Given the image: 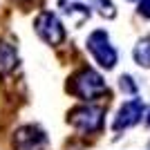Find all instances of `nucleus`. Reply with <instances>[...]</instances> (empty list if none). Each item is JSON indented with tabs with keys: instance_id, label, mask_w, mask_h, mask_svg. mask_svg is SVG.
<instances>
[{
	"instance_id": "4468645a",
	"label": "nucleus",
	"mask_w": 150,
	"mask_h": 150,
	"mask_svg": "<svg viewBox=\"0 0 150 150\" xmlns=\"http://www.w3.org/2000/svg\"><path fill=\"white\" fill-rule=\"evenodd\" d=\"M128 2H139V0H128Z\"/></svg>"
},
{
	"instance_id": "0eeeda50",
	"label": "nucleus",
	"mask_w": 150,
	"mask_h": 150,
	"mask_svg": "<svg viewBox=\"0 0 150 150\" xmlns=\"http://www.w3.org/2000/svg\"><path fill=\"white\" fill-rule=\"evenodd\" d=\"M58 7H61V11L65 13L74 25H83V23L90 18V7L85 5L83 0H61Z\"/></svg>"
},
{
	"instance_id": "6e6552de",
	"label": "nucleus",
	"mask_w": 150,
	"mask_h": 150,
	"mask_svg": "<svg viewBox=\"0 0 150 150\" xmlns=\"http://www.w3.org/2000/svg\"><path fill=\"white\" fill-rule=\"evenodd\" d=\"M18 52L9 40H0V79L7 74H11L13 69L18 67Z\"/></svg>"
},
{
	"instance_id": "39448f33",
	"label": "nucleus",
	"mask_w": 150,
	"mask_h": 150,
	"mask_svg": "<svg viewBox=\"0 0 150 150\" xmlns=\"http://www.w3.org/2000/svg\"><path fill=\"white\" fill-rule=\"evenodd\" d=\"M34 27H36L38 36L43 38L47 45H52V47H56V45H61L63 40H65V25H63V20L58 18L54 11L38 13Z\"/></svg>"
},
{
	"instance_id": "423d86ee",
	"label": "nucleus",
	"mask_w": 150,
	"mask_h": 150,
	"mask_svg": "<svg viewBox=\"0 0 150 150\" xmlns=\"http://www.w3.org/2000/svg\"><path fill=\"white\" fill-rule=\"evenodd\" d=\"M13 150H45L47 148V134L40 125H20L13 132L11 139Z\"/></svg>"
},
{
	"instance_id": "20e7f679",
	"label": "nucleus",
	"mask_w": 150,
	"mask_h": 150,
	"mask_svg": "<svg viewBox=\"0 0 150 150\" xmlns=\"http://www.w3.org/2000/svg\"><path fill=\"white\" fill-rule=\"evenodd\" d=\"M144 117H146V103L139 96H132V99H128L117 110V114H114V119H112V130L114 132H125V130H130V128H134Z\"/></svg>"
},
{
	"instance_id": "9b49d317",
	"label": "nucleus",
	"mask_w": 150,
	"mask_h": 150,
	"mask_svg": "<svg viewBox=\"0 0 150 150\" xmlns=\"http://www.w3.org/2000/svg\"><path fill=\"white\" fill-rule=\"evenodd\" d=\"M90 2L96 5V9H99V13L103 18H114V16H117V9H114V5L110 0H90Z\"/></svg>"
},
{
	"instance_id": "ddd939ff",
	"label": "nucleus",
	"mask_w": 150,
	"mask_h": 150,
	"mask_svg": "<svg viewBox=\"0 0 150 150\" xmlns=\"http://www.w3.org/2000/svg\"><path fill=\"white\" fill-rule=\"evenodd\" d=\"M146 123H148V128H150V112L146 114Z\"/></svg>"
},
{
	"instance_id": "9d476101",
	"label": "nucleus",
	"mask_w": 150,
	"mask_h": 150,
	"mask_svg": "<svg viewBox=\"0 0 150 150\" xmlns=\"http://www.w3.org/2000/svg\"><path fill=\"white\" fill-rule=\"evenodd\" d=\"M119 88H121V92H125L128 96H137V92H139L134 79H132V76H128V74H123V76L119 79Z\"/></svg>"
},
{
	"instance_id": "f03ea898",
	"label": "nucleus",
	"mask_w": 150,
	"mask_h": 150,
	"mask_svg": "<svg viewBox=\"0 0 150 150\" xmlns=\"http://www.w3.org/2000/svg\"><path fill=\"white\" fill-rule=\"evenodd\" d=\"M103 119H105V110L101 105H92V103L76 108L74 112L69 114V123L79 132H85V134L99 132L103 128Z\"/></svg>"
},
{
	"instance_id": "7ed1b4c3",
	"label": "nucleus",
	"mask_w": 150,
	"mask_h": 150,
	"mask_svg": "<svg viewBox=\"0 0 150 150\" xmlns=\"http://www.w3.org/2000/svg\"><path fill=\"white\" fill-rule=\"evenodd\" d=\"M105 92V79L92 67L81 69L74 76V94L83 101H92Z\"/></svg>"
},
{
	"instance_id": "f8f14e48",
	"label": "nucleus",
	"mask_w": 150,
	"mask_h": 150,
	"mask_svg": "<svg viewBox=\"0 0 150 150\" xmlns=\"http://www.w3.org/2000/svg\"><path fill=\"white\" fill-rule=\"evenodd\" d=\"M137 13L141 18L150 20V0H139L137 2Z\"/></svg>"
},
{
	"instance_id": "1a4fd4ad",
	"label": "nucleus",
	"mask_w": 150,
	"mask_h": 150,
	"mask_svg": "<svg viewBox=\"0 0 150 150\" xmlns=\"http://www.w3.org/2000/svg\"><path fill=\"white\" fill-rule=\"evenodd\" d=\"M132 58L139 67L150 69V36H144L137 40L134 50H132Z\"/></svg>"
},
{
	"instance_id": "f257e3e1",
	"label": "nucleus",
	"mask_w": 150,
	"mask_h": 150,
	"mask_svg": "<svg viewBox=\"0 0 150 150\" xmlns=\"http://www.w3.org/2000/svg\"><path fill=\"white\" fill-rule=\"evenodd\" d=\"M85 45H88V52L92 54V58L99 63L103 69H112L114 65L119 63V52H117V47L112 45L108 31H103V29L92 31L88 36V43Z\"/></svg>"
}]
</instances>
